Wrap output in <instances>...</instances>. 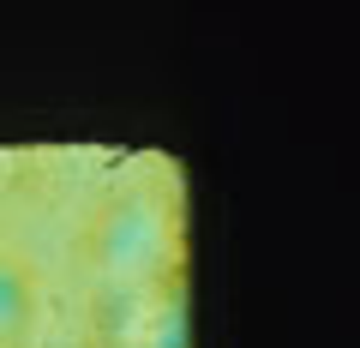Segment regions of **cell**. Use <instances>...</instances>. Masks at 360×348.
Segmentation results:
<instances>
[{"label": "cell", "instance_id": "6da1fadb", "mask_svg": "<svg viewBox=\"0 0 360 348\" xmlns=\"http://www.w3.org/2000/svg\"><path fill=\"white\" fill-rule=\"evenodd\" d=\"M84 348H186V271H180V258L150 276L96 288Z\"/></svg>", "mask_w": 360, "mask_h": 348}, {"label": "cell", "instance_id": "7a4b0ae2", "mask_svg": "<svg viewBox=\"0 0 360 348\" xmlns=\"http://www.w3.org/2000/svg\"><path fill=\"white\" fill-rule=\"evenodd\" d=\"M42 312V283L25 258L0 252V348H30V330H37Z\"/></svg>", "mask_w": 360, "mask_h": 348}]
</instances>
